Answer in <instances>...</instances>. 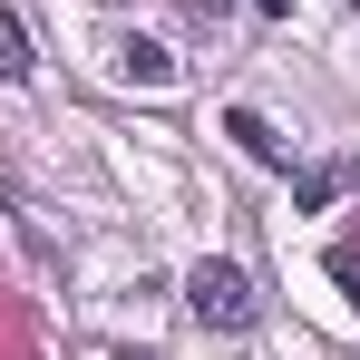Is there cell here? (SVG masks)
<instances>
[{
    "instance_id": "cell-1",
    "label": "cell",
    "mask_w": 360,
    "mask_h": 360,
    "mask_svg": "<svg viewBox=\"0 0 360 360\" xmlns=\"http://www.w3.org/2000/svg\"><path fill=\"white\" fill-rule=\"evenodd\" d=\"M185 311H195L205 331H253V273L205 253V263L185 273Z\"/></svg>"
},
{
    "instance_id": "cell-2",
    "label": "cell",
    "mask_w": 360,
    "mask_h": 360,
    "mask_svg": "<svg viewBox=\"0 0 360 360\" xmlns=\"http://www.w3.org/2000/svg\"><path fill=\"white\" fill-rule=\"evenodd\" d=\"M224 136H234V146L253 156V166H283V136L263 127V108H224Z\"/></svg>"
},
{
    "instance_id": "cell-3",
    "label": "cell",
    "mask_w": 360,
    "mask_h": 360,
    "mask_svg": "<svg viewBox=\"0 0 360 360\" xmlns=\"http://www.w3.org/2000/svg\"><path fill=\"white\" fill-rule=\"evenodd\" d=\"M117 78H136V88H176V59H166L156 39H117Z\"/></svg>"
},
{
    "instance_id": "cell-4",
    "label": "cell",
    "mask_w": 360,
    "mask_h": 360,
    "mask_svg": "<svg viewBox=\"0 0 360 360\" xmlns=\"http://www.w3.org/2000/svg\"><path fill=\"white\" fill-rule=\"evenodd\" d=\"M30 30H20V10H10V0H0V78H10V88H20V78H30Z\"/></svg>"
},
{
    "instance_id": "cell-5",
    "label": "cell",
    "mask_w": 360,
    "mask_h": 360,
    "mask_svg": "<svg viewBox=\"0 0 360 360\" xmlns=\"http://www.w3.org/2000/svg\"><path fill=\"white\" fill-rule=\"evenodd\" d=\"M331 195H341V166H311V176H302V214H321Z\"/></svg>"
},
{
    "instance_id": "cell-6",
    "label": "cell",
    "mask_w": 360,
    "mask_h": 360,
    "mask_svg": "<svg viewBox=\"0 0 360 360\" xmlns=\"http://www.w3.org/2000/svg\"><path fill=\"white\" fill-rule=\"evenodd\" d=\"M253 10H263V20H283V10H292V0H253Z\"/></svg>"
},
{
    "instance_id": "cell-7",
    "label": "cell",
    "mask_w": 360,
    "mask_h": 360,
    "mask_svg": "<svg viewBox=\"0 0 360 360\" xmlns=\"http://www.w3.org/2000/svg\"><path fill=\"white\" fill-rule=\"evenodd\" d=\"M117 360H156V351H117Z\"/></svg>"
},
{
    "instance_id": "cell-8",
    "label": "cell",
    "mask_w": 360,
    "mask_h": 360,
    "mask_svg": "<svg viewBox=\"0 0 360 360\" xmlns=\"http://www.w3.org/2000/svg\"><path fill=\"white\" fill-rule=\"evenodd\" d=\"M351 10H360V0H351Z\"/></svg>"
}]
</instances>
